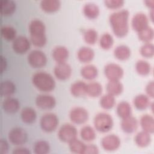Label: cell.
<instances>
[{"label": "cell", "mask_w": 154, "mask_h": 154, "mask_svg": "<svg viewBox=\"0 0 154 154\" xmlns=\"http://www.w3.org/2000/svg\"><path fill=\"white\" fill-rule=\"evenodd\" d=\"M129 15L128 10L122 9L112 13L109 17V22L114 34L118 37H123L129 31Z\"/></svg>", "instance_id": "obj_1"}, {"label": "cell", "mask_w": 154, "mask_h": 154, "mask_svg": "<svg viewBox=\"0 0 154 154\" xmlns=\"http://www.w3.org/2000/svg\"><path fill=\"white\" fill-rule=\"evenodd\" d=\"M29 32L31 43L35 46L40 48L46 43V28L44 23L40 19L32 20L29 24Z\"/></svg>", "instance_id": "obj_2"}, {"label": "cell", "mask_w": 154, "mask_h": 154, "mask_svg": "<svg viewBox=\"0 0 154 154\" xmlns=\"http://www.w3.org/2000/svg\"><path fill=\"white\" fill-rule=\"evenodd\" d=\"M31 81L34 86L41 91L49 92L53 90L55 87L54 78L46 72H37L32 75Z\"/></svg>", "instance_id": "obj_3"}, {"label": "cell", "mask_w": 154, "mask_h": 154, "mask_svg": "<svg viewBox=\"0 0 154 154\" xmlns=\"http://www.w3.org/2000/svg\"><path fill=\"white\" fill-rule=\"evenodd\" d=\"M95 129L100 132H106L111 130L113 126V119L111 115L106 112H99L93 120Z\"/></svg>", "instance_id": "obj_4"}, {"label": "cell", "mask_w": 154, "mask_h": 154, "mask_svg": "<svg viewBox=\"0 0 154 154\" xmlns=\"http://www.w3.org/2000/svg\"><path fill=\"white\" fill-rule=\"evenodd\" d=\"M59 120L56 114L48 112L43 115L40 120L41 129L46 132H52L54 131L58 125Z\"/></svg>", "instance_id": "obj_5"}, {"label": "cell", "mask_w": 154, "mask_h": 154, "mask_svg": "<svg viewBox=\"0 0 154 154\" xmlns=\"http://www.w3.org/2000/svg\"><path fill=\"white\" fill-rule=\"evenodd\" d=\"M77 134V130L73 125L65 123L60 128L58 132V137L62 142L69 143L76 138Z\"/></svg>", "instance_id": "obj_6"}, {"label": "cell", "mask_w": 154, "mask_h": 154, "mask_svg": "<svg viewBox=\"0 0 154 154\" xmlns=\"http://www.w3.org/2000/svg\"><path fill=\"white\" fill-rule=\"evenodd\" d=\"M27 61L31 67L40 68L46 65L47 58L43 52L38 49H34L28 54Z\"/></svg>", "instance_id": "obj_7"}, {"label": "cell", "mask_w": 154, "mask_h": 154, "mask_svg": "<svg viewBox=\"0 0 154 154\" xmlns=\"http://www.w3.org/2000/svg\"><path fill=\"white\" fill-rule=\"evenodd\" d=\"M27 134L26 131L19 127L12 128L8 134L9 141L15 146H21L27 140Z\"/></svg>", "instance_id": "obj_8"}, {"label": "cell", "mask_w": 154, "mask_h": 154, "mask_svg": "<svg viewBox=\"0 0 154 154\" xmlns=\"http://www.w3.org/2000/svg\"><path fill=\"white\" fill-rule=\"evenodd\" d=\"M104 74L109 81H119L123 77L124 71L119 64L111 63L105 66Z\"/></svg>", "instance_id": "obj_9"}, {"label": "cell", "mask_w": 154, "mask_h": 154, "mask_svg": "<svg viewBox=\"0 0 154 154\" xmlns=\"http://www.w3.org/2000/svg\"><path fill=\"white\" fill-rule=\"evenodd\" d=\"M69 118L73 123L81 125L87 121L88 119V112L87 110L83 107L75 106L70 110Z\"/></svg>", "instance_id": "obj_10"}, {"label": "cell", "mask_w": 154, "mask_h": 154, "mask_svg": "<svg viewBox=\"0 0 154 154\" xmlns=\"http://www.w3.org/2000/svg\"><path fill=\"white\" fill-rule=\"evenodd\" d=\"M30 40L23 35L17 36L12 42L13 50L18 54H23L26 52L31 45Z\"/></svg>", "instance_id": "obj_11"}, {"label": "cell", "mask_w": 154, "mask_h": 154, "mask_svg": "<svg viewBox=\"0 0 154 154\" xmlns=\"http://www.w3.org/2000/svg\"><path fill=\"white\" fill-rule=\"evenodd\" d=\"M102 148L106 151H114L117 150L120 146V138L114 134H109L103 137L101 140Z\"/></svg>", "instance_id": "obj_12"}, {"label": "cell", "mask_w": 154, "mask_h": 154, "mask_svg": "<svg viewBox=\"0 0 154 154\" xmlns=\"http://www.w3.org/2000/svg\"><path fill=\"white\" fill-rule=\"evenodd\" d=\"M36 106L42 109H51L55 107L56 100L50 94H41L38 95L35 100Z\"/></svg>", "instance_id": "obj_13"}, {"label": "cell", "mask_w": 154, "mask_h": 154, "mask_svg": "<svg viewBox=\"0 0 154 154\" xmlns=\"http://www.w3.org/2000/svg\"><path fill=\"white\" fill-rule=\"evenodd\" d=\"M71 66L66 62L57 63L54 69V73L55 77L60 80H66L72 75Z\"/></svg>", "instance_id": "obj_14"}, {"label": "cell", "mask_w": 154, "mask_h": 154, "mask_svg": "<svg viewBox=\"0 0 154 154\" xmlns=\"http://www.w3.org/2000/svg\"><path fill=\"white\" fill-rule=\"evenodd\" d=\"M131 25L133 29L138 33L149 26V19L146 14L137 13L133 16Z\"/></svg>", "instance_id": "obj_15"}, {"label": "cell", "mask_w": 154, "mask_h": 154, "mask_svg": "<svg viewBox=\"0 0 154 154\" xmlns=\"http://www.w3.org/2000/svg\"><path fill=\"white\" fill-rule=\"evenodd\" d=\"M120 126L124 132L131 134L137 130L138 128V121L135 117L130 116L122 119Z\"/></svg>", "instance_id": "obj_16"}, {"label": "cell", "mask_w": 154, "mask_h": 154, "mask_svg": "<svg viewBox=\"0 0 154 154\" xmlns=\"http://www.w3.org/2000/svg\"><path fill=\"white\" fill-rule=\"evenodd\" d=\"M20 107L19 100L12 97H7L4 99L2 103V108L4 112L8 114H13L18 111Z\"/></svg>", "instance_id": "obj_17"}, {"label": "cell", "mask_w": 154, "mask_h": 154, "mask_svg": "<svg viewBox=\"0 0 154 154\" xmlns=\"http://www.w3.org/2000/svg\"><path fill=\"white\" fill-rule=\"evenodd\" d=\"M69 51L63 46H57L54 48L52 56L57 63H65L69 57Z\"/></svg>", "instance_id": "obj_18"}, {"label": "cell", "mask_w": 154, "mask_h": 154, "mask_svg": "<svg viewBox=\"0 0 154 154\" xmlns=\"http://www.w3.org/2000/svg\"><path fill=\"white\" fill-rule=\"evenodd\" d=\"M94 57V51L87 46H83L79 48L77 52V58L79 61L87 63L90 62Z\"/></svg>", "instance_id": "obj_19"}, {"label": "cell", "mask_w": 154, "mask_h": 154, "mask_svg": "<svg viewBox=\"0 0 154 154\" xmlns=\"http://www.w3.org/2000/svg\"><path fill=\"white\" fill-rule=\"evenodd\" d=\"M70 93L75 97H81L86 94L87 84L82 81L73 82L70 88Z\"/></svg>", "instance_id": "obj_20"}, {"label": "cell", "mask_w": 154, "mask_h": 154, "mask_svg": "<svg viewBox=\"0 0 154 154\" xmlns=\"http://www.w3.org/2000/svg\"><path fill=\"white\" fill-rule=\"evenodd\" d=\"M42 10L46 13L55 12L60 8L61 2L58 0H42L40 3Z\"/></svg>", "instance_id": "obj_21"}, {"label": "cell", "mask_w": 154, "mask_h": 154, "mask_svg": "<svg viewBox=\"0 0 154 154\" xmlns=\"http://www.w3.org/2000/svg\"><path fill=\"white\" fill-rule=\"evenodd\" d=\"M140 126L143 131L149 134H152L154 131V119L149 114L143 115L140 120Z\"/></svg>", "instance_id": "obj_22"}, {"label": "cell", "mask_w": 154, "mask_h": 154, "mask_svg": "<svg viewBox=\"0 0 154 154\" xmlns=\"http://www.w3.org/2000/svg\"><path fill=\"white\" fill-rule=\"evenodd\" d=\"M82 10L84 16L90 19H96L100 13L99 7L92 2L85 4L83 7Z\"/></svg>", "instance_id": "obj_23"}, {"label": "cell", "mask_w": 154, "mask_h": 154, "mask_svg": "<svg viewBox=\"0 0 154 154\" xmlns=\"http://www.w3.org/2000/svg\"><path fill=\"white\" fill-rule=\"evenodd\" d=\"M150 134L142 131L137 134L134 138L135 143L140 147H146L148 146L151 142Z\"/></svg>", "instance_id": "obj_24"}, {"label": "cell", "mask_w": 154, "mask_h": 154, "mask_svg": "<svg viewBox=\"0 0 154 154\" xmlns=\"http://www.w3.org/2000/svg\"><path fill=\"white\" fill-rule=\"evenodd\" d=\"M37 114L34 109L31 107H25L20 112V118L23 122L31 124L35 122Z\"/></svg>", "instance_id": "obj_25"}, {"label": "cell", "mask_w": 154, "mask_h": 154, "mask_svg": "<svg viewBox=\"0 0 154 154\" xmlns=\"http://www.w3.org/2000/svg\"><path fill=\"white\" fill-rule=\"evenodd\" d=\"M80 73L84 79L93 80L97 77L98 75V70L95 66L93 64H87L81 68Z\"/></svg>", "instance_id": "obj_26"}, {"label": "cell", "mask_w": 154, "mask_h": 154, "mask_svg": "<svg viewBox=\"0 0 154 154\" xmlns=\"http://www.w3.org/2000/svg\"><path fill=\"white\" fill-rule=\"evenodd\" d=\"M131 54L130 48L125 45H121L117 46L114 50V57L121 61H125L128 60Z\"/></svg>", "instance_id": "obj_27"}, {"label": "cell", "mask_w": 154, "mask_h": 154, "mask_svg": "<svg viewBox=\"0 0 154 154\" xmlns=\"http://www.w3.org/2000/svg\"><path fill=\"white\" fill-rule=\"evenodd\" d=\"M117 116L122 119L131 116L132 108L131 105L126 101L119 102L116 108Z\"/></svg>", "instance_id": "obj_28"}, {"label": "cell", "mask_w": 154, "mask_h": 154, "mask_svg": "<svg viewBox=\"0 0 154 154\" xmlns=\"http://www.w3.org/2000/svg\"><path fill=\"white\" fill-rule=\"evenodd\" d=\"M107 93L114 96L120 94L123 90V85L120 81H109L106 84Z\"/></svg>", "instance_id": "obj_29"}, {"label": "cell", "mask_w": 154, "mask_h": 154, "mask_svg": "<svg viewBox=\"0 0 154 154\" xmlns=\"http://www.w3.org/2000/svg\"><path fill=\"white\" fill-rule=\"evenodd\" d=\"M133 103L135 107L139 110L145 109L150 105L149 97L143 94L136 96L133 100Z\"/></svg>", "instance_id": "obj_30"}, {"label": "cell", "mask_w": 154, "mask_h": 154, "mask_svg": "<svg viewBox=\"0 0 154 154\" xmlns=\"http://www.w3.org/2000/svg\"><path fill=\"white\" fill-rule=\"evenodd\" d=\"M16 90L14 84L9 80L3 81L1 83V95L2 97H10Z\"/></svg>", "instance_id": "obj_31"}, {"label": "cell", "mask_w": 154, "mask_h": 154, "mask_svg": "<svg viewBox=\"0 0 154 154\" xmlns=\"http://www.w3.org/2000/svg\"><path fill=\"white\" fill-rule=\"evenodd\" d=\"M102 92V85L97 82H91L87 84L86 94L91 97L99 96Z\"/></svg>", "instance_id": "obj_32"}, {"label": "cell", "mask_w": 154, "mask_h": 154, "mask_svg": "<svg viewBox=\"0 0 154 154\" xmlns=\"http://www.w3.org/2000/svg\"><path fill=\"white\" fill-rule=\"evenodd\" d=\"M16 9V4L12 0H1V13L3 16L12 14Z\"/></svg>", "instance_id": "obj_33"}, {"label": "cell", "mask_w": 154, "mask_h": 154, "mask_svg": "<svg viewBox=\"0 0 154 154\" xmlns=\"http://www.w3.org/2000/svg\"><path fill=\"white\" fill-rule=\"evenodd\" d=\"M80 136L82 140L90 142L95 139L96 132L91 126H85L80 131Z\"/></svg>", "instance_id": "obj_34"}, {"label": "cell", "mask_w": 154, "mask_h": 154, "mask_svg": "<svg viewBox=\"0 0 154 154\" xmlns=\"http://www.w3.org/2000/svg\"><path fill=\"white\" fill-rule=\"evenodd\" d=\"M33 151L35 154H46L50 151V146L45 140H38L33 146Z\"/></svg>", "instance_id": "obj_35"}, {"label": "cell", "mask_w": 154, "mask_h": 154, "mask_svg": "<svg viewBox=\"0 0 154 154\" xmlns=\"http://www.w3.org/2000/svg\"><path fill=\"white\" fill-rule=\"evenodd\" d=\"M135 70L139 75L146 76L149 75L151 71V66L147 61L140 60L136 63Z\"/></svg>", "instance_id": "obj_36"}, {"label": "cell", "mask_w": 154, "mask_h": 154, "mask_svg": "<svg viewBox=\"0 0 154 154\" xmlns=\"http://www.w3.org/2000/svg\"><path fill=\"white\" fill-rule=\"evenodd\" d=\"M138 38L145 43H150L154 37V31L153 28L148 26L144 29L138 32Z\"/></svg>", "instance_id": "obj_37"}, {"label": "cell", "mask_w": 154, "mask_h": 154, "mask_svg": "<svg viewBox=\"0 0 154 154\" xmlns=\"http://www.w3.org/2000/svg\"><path fill=\"white\" fill-rule=\"evenodd\" d=\"M99 103L101 107L103 109H109L112 108L116 103L115 96L109 93L105 94L100 97Z\"/></svg>", "instance_id": "obj_38"}, {"label": "cell", "mask_w": 154, "mask_h": 154, "mask_svg": "<svg viewBox=\"0 0 154 154\" xmlns=\"http://www.w3.org/2000/svg\"><path fill=\"white\" fill-rule=\"evenodd\" d=\"M1 36L7 41H13L16 36V31L11 26L4 25L1 28Z\"/></svg>", "instance_id": "obj_39"}, {"label": "cell", "mask_w": 154, "mask_h": 154, "mask_svg": "<svg viewBox=\"0 0 154 154\" xmlns=\"http://www.w3.org/2000/svg\"><path fill=\"white\" fill-rule=\"evenodd\" d=\"M69 147L72 153L84 154L85 144L82 141L75 138L69 143Z\"/></svg>", "instance_id": "obj_40"}, {"label": "cell", "mask_w": 154, "mask_h": 154, "mask_svg": "<svg viewBox=\"0 0 154 154\" xmlns=\"http://www.w3.org/2000/svg\"><path fill=\"white\" fill-rule=\"evenodd\" d=\"M114 43L112 36L108 32L103 33L99 39V45L103 49H110Z\"/></svg>", "instance_id": "obj_41"}, {"label": "cell", "mask_w": 154, "mask_h": 154, "mask_svg": "<svg viewBox=\"0 0 154 154\" xmlns=\"http://www.w3.org/2000/svg\"><path fill=\"white\" fill-rule=\"evenodd\" d=\"M84 40L88 45H94L97 40V32L94 29H88L84 32Z\"/></svg>", "instance_id": "obj_42"}, {"label": "cell", "mask_w": 154, "mask_h": 154, "mask_svg": "<svg viewBox=\"0 0 154 154\" xmlns=\"http://www.w3.org/2000/svg\"><path fill=\"white\" fill-rule=\"evenodd\" d=\"M140 52L144 58H152L154 55V46L151 43H145L140 48Z\"/></svg>", "instance_id": "obj_43"}, {"label": "cell", "mask_w": 154, "mask_h": 154, "mask_svg": "<svg viewBox=\"0 0 154 154\" xmlns=\"http://www.w3.org/2000/svg\"><path fill=\"white\" fill-rule=\"evenodd\" d=\"M104 3L108 8L117 9L123 5L124 1L122 0H106Z\"/></svg>", "instance_id": "obj_44"}, {"label": "cell", "mask_w": 154, "mask_h": 154, "mask_svg": "<svg viewBox=\"0 0 154 154\" xmlns=\"http://www.w3.org/2000/svg\"><path fill=\"white\" fill-rule=\"evenodd\" d=\"M99 153V149L98 147L93 144H89L85 145V150L84 153L85 154H97Z\"/></svg>", "instance_id": "obj_45"}, {"label": "cell", "mask_w": 154, "mask_h": 154, "mask_svg": "<svg viewBox=\"0 0 154 154\" xmlns=\"http://www.w3.org/2000/svg\"><path fill=\"white\" fill-rule=\"evenodd\" d=\"M146 92L149 97L153 98L154 97V83L153 81L149 82L146 85Z\"/></svg>", "instance_id": "obj_46"}, {"label": "cell", "mask_w": 154, "mask_h": 154, "mask_svg": "<svg viewBox=\"0 0 154 154\" xmlns=\"http://www.w3.org/2000/svg\"><path fill=\"white\" fill-rule=\"evenodd\" d=\"M8 150V143L4 139H1L0 140V153L5 154Z\"/></svg>", "instance_id": "obj_47"}, {"label": "cell", "mask_w": 154, "mask_h": 154, "mask_svg": "<svg viewBox=\"0 0 154 154\" xmlns=\"http://www.w3.org/2000/svg\"><path fill=\"white\" fill-rule=\"evenodd\" d=\"M12 153L13 154H28L30 153V151L26 147L19 146L14 149Z\"/></svg>", "instance_id": "obj_48"}, {"label": "cell", "mask_w": 154, "mask_h": 154, "mask_svg": "<svg viewBox=\"0 0 154 154\" xmlns=\"http://www.w3.org/2000/svg\"><path fill=\"white\" fill-rule=\"evenodd\" d=\"M1 73H2L6 69V67H7V61H6V60L5 58L2 56L1 55Z\"/></svg>", "instance_id": "obj_49"}, {"label": "cell", "mask_w": 154, "mask_h": 154, "mask_svg": "<svg viewBox=\"0 0 154 154\" xmlns=\"http://www.w3.org/2000/svg\"><path fill=\"white\" fill-rule=\"evenodd\" d=\"M146 5L150 8V10H153L154 8V1L153 0H147L144 1Z\"/></svg>", "instance_id": "obj_50"}]
</instances>
